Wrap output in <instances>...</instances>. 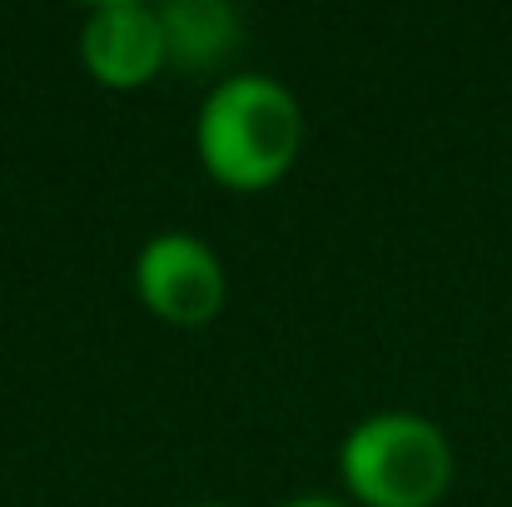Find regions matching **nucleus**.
Listing matches in <instances>:
<instances>
[{"label":"nucleus","instance_id":"f257e3e1","mask_svg":"<svg viewBox=\"0 0 512 507\" xmlns=\"http://www.w3.org/2000/svg\"><path fill=\"white\" fill-rule=\"evenodd\" d=\"M304 145L299 100L259 70L219 80L194 115L199 165L229 189H269L284 179Z\"/></svg>","mask_w":512,"mask_h":507},{"label":"nucleus","instance_id":"f03ea898","mask_svg":"<svg viewBox=\"0 0 512 507\" xmlns=\"http://www.w3.org/2000/svg\"><path fill=\"white\" fill-rule=\"evenodd\" d=\"M343 488L363 507H433L453 483V443L423 413H373L339 448Z\"/></svg>","mask_w":512,"mask_h":507},{"label":"nucleus","instance_id":"7ed1b4c3","mask_svg":"<svg viewBox=\"0 0 512 507\" xmlns=\"http://www.w3.org/2000/svg\"><path fill=\"white\" fill-rule=\"evenodd\" d=\"M135 289L155 319L179 324V329H199L224 309L229 284H224L219 254L199 234L165 229V234L145 239V249L135 259Z\"/></svg>","mask_w":512,"mask_h":507},{"label":"nucleus","instance_id":"20e7f679","mask_svg":"<svg viewBox=\"0 0 512 507\" xmlns=\"http://www.w3.org/2000/svg\"><path fill=\"white\" fill-rule=\"evenodd\" d=\"M80 60L105 90H140L170 60L165 15L145 0H105L85 15Z\"/></svg>","mask_w":512,"mask_h":507},{"label":"nucleus","instance_id":"39448f33","mask_svg":"<svg viewBox=\"0 0 512 507\" xmlns=\"http://www.w3.org/2000/svg\"><path fill=\"white\" fill-rule=\"evenodd\" d=\"M160 15H165L170 60L184 65V70L224 60L234 50V40H239V15L224 0H170Z\"/></svg>","mask_w":512,"mask_h":507},{"label":"nucleus","instance_id":"423d86ee","mask_svg":"<svg viewBox=\"0 0 512 507\" xmlns=\"http://www.w3.org/2000/svg\"><path fill=\"white\" fill-rule=\"evenodd\" d=\"M284 507H348V503H339V498H294V503H284Z\"/></svg>","mask_w":512,"mask_h":507},{"label":"nucleus","instance_id":"0eeeda50","mask_svg":"<svg viewBox=\"0 0 512 507\" xmlns=\"http://www.w3.org/2000/svg\"><path fill=\"white\" fill-rule=\"evenodd\" d=\"M194 507H224V503H194Z\"/></svg>","mask_w":512,"mask_h":507}]
</instances>
